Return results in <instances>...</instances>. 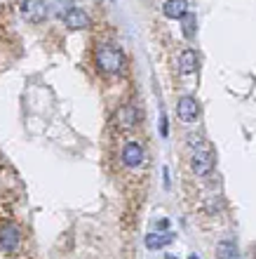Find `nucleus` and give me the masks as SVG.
Masks as SVG:
<instances>
[{
    "label": "nucleus",
    "instance_id": "f257e3e1",
    "mask_svg": "<svg viewBox=\"0 0 256 259\" xmlns=\"http://www.w3.org/2000/svg\"><path fill=\"white\" fill-rule=\"evenodd\" d=\"M122 64H125V57H122V52L115 45H111V42H104V45H99L96 48V66H99V71L106 75H115L122 71Z\"/></svg>",
    "mask_w": 256,
    "mask_h": 259
},
{
    "label": "nucleus",
    "instance_id": "f03ea898",
    "mask_svg": "<svg viewBox=\"0 0 256 259\" xmlns=\"http://www.w3.org/2000/svg\"><path fill=\"white\" fill-rule=\"evenodd\" d=\"M19 12H21V17L26 21H31V24H40V21L47 19L49 7L45 0H21Z\"/></svg>",
    "mask_w": 256,
    "mask_h": 259
},
{
    "label": "nucleus",
    "instance_id": "7ed1b4c3",
    "mask_svg": "<svg viewBox=\"0 0 256 259\" xmlns=\"http://www.w3.org/2000/svg\"><path fill=\"white\" fill-rule=\"evenodd\" d=\"M21 245V233L17 224H3L0 226V247L5 252H17Z\"/></svg>",
    "mask_w": 256,
    "mask_h": 259
},
{
    "label": "nucleus",
    "instance_id": "20e7f679",
    "mask_svg": "<svg viewBox=\"0 0 256 259\" xmlns=\"http://www.w3.org/2000/svg\"><path fill=\"white\" fill-rule=\"evenodd\" d=\"M212 167H214V153L209 149H197L190 158V170L195 175H207L212 172Z\"/></svg>",
    "mask_w": 256,
    "mask_h": 259
},
{
    "label": "nucleus",
    "instance_id": "39448f33",
    "mask_svg": "<svg viewBox=\"0 0 256 259\" xmlns=\"http://www.w3.org/2000/svg\"><path fill=\"white\" fill-rule=\"evenodd\" d=\"M64 24H66L71 31H82V28L89 26V17L80 7H71V10L64 14Z\"/></svg>",
    "mask_w": 256,
    "mask_h": 259
},
{
    "label": "nucleus",
    "instance_id": "423d86ee",
    "mask_svg": "<svg viewBox=\"0 0 256 259\" xmlns=\"http://www.w3.org/2000/svg\"><path fill=\"white\" fill-rule=\"evenodd\" d=\"M143 146L139 142H129L125 144V149H122V163L127 165V167H139L143 163Z\"/></svg>",
    "mask_w": 256,
    "mask_h": 259
},
{
    "label": "nucleus",
    "instance_id": "0eeeda50",
    "mask_svg": "<svg viewBox=\"0 0 256 259\" xmlns=\"http://www.w3.org/2000/svg\"><path fill=\"white\" fill-rule=\"evenodd\" d=\"M176 113H179V118H181L183 123H193V120L197 118V113H200L197 102L193 99V97H181L179 104H176Z\"/></svg>",
    "mask_w": 256,
    "mask_h": 259
},
{
    "label": "nucleus",
    "instance_id": "6e6552de",
    "mask_svg": "<svg viewBox=\"0 0 256 259\" xmlns=\"http://www.w3.org/2000/svg\"><path fill=\"white\" fill-rule=\"evenodd\" d=\"M115 120H118V125H120V127L132 130L136 123H139V111H136L134 106L125 104V106H120V109H118V116H115Z\"/></svg>",
    "mask_w": 256,
    "mask_h": 259
},
{
    "label": "nucleus",
    "instance_id": "1a4fd4ad",
    "mask_svg": "<svg viewBox=\"0 0 256 259\" xmlns=\"http://www.w3.org/2000/svg\"><path fill=\"white\" fill-rule=\"evenodd\" d=\"M162 12L167 19H181L183 14L188 12V0H167L162 5Z\"/></svg>",
    "mask_w": 256,
    "mask_h": 259
},
{
    "label": "nucleus",
    "instance_id": "9d476101",
    "mask_svg": "<svg viewBox=\"0 0 256 259\" xmlns=\"http://www.w3.org/2000/svg\"><path fill=\"white\" fill-rule=\"evenodd\" d=\"M179 71L181 75H190L197 71V55L195 50H183L181 57H179Z\"/></svg>",
    "mask_w": 256,
    "mask_h": 259
},
{
    "label": "nucleus",
    "instance_id": "9b49d317",
    "mask_svg": "<svg viewBox=\"0 0 256 259\" xmlns=\"http://www.w3.org/2000/svg\"><path fill=\"white\" fill-rule=\"evenodd\" d=\"M172 240H174L172 233H148L146 236V247L148 250H160V247H167Z\"/></svg>",
    "mask_w": 256,
    "mask_h": 259
},
{
    "label": "nucleus",
    "instance_id": "f8f14e48",
    "mask_svg": "<svg viewBox=\"0 0 256 259\" xmlns=\"http://www.w3.org/2000/svg\"><path fill=\"white\" fill-rule=\"evenodd\" d=\"M216 257L219 259H237V245L230 243V240H223L216 247Z\"/></svg>",
    "mask_w": 256,
    "mask_h": 259
},
{
    "label": "nucleus",
    "instance_id": "ddd939ff",
    "mask_svg": "<svg viewBox=\"0 0 256 259\" xmlns=\"http://www.w3.org/2000/svg\"><path fill=\"white\" fill-rule=\"evenodd\" d=\"M181 26H183V33H186V35H188V38H190V35H193V33H195V17H193V14H188V12H186V14H183V17H181Z\"/></svg>",
    "mask_w": 256,
    "mask_h": 259
},
{
    "label": "nucleus",
    "instance_id": "4468645a",
    "mask_svg": "<svg viewBox=\"0 0 256 259\" xmlns=\"http://www.w3.org/2000/svg\"><path fill=\"white\" fill-rule=\"evenodd\" d=\"M162 137H167V118L162 116Z\"/></svg>",
    "mask_w": 256,
    "mask_h": 259
}]
</instances>
